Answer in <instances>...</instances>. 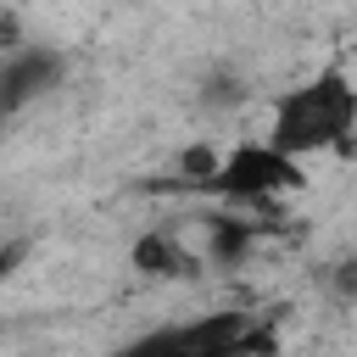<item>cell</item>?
I'll return each mask as SVG.
<instances>
[{
  "mask_svg": "<svg viewBox=\"0 0 357 357\" xmlns=\"http://www.w3.org/2000/svg\"><path fill=\"white\" fill-rule=\"evenodd\" d=\"M61 73H67V61H61L56 50H45V45L11 50V56L0 61V123H6V117H17L22 106L45 100V95L61 84Z\"/></svg>",
  "mask_w": 357,
  "mask_h": 357,
  "instance_id": "cell-4",
  "label": "cell"
},
{
  "mask_svg": "<svg viewBox=\"0 0 357 357\" xmlns=\"http://www.w3.org/2000/svg\"><path fill=\"white\" fill-rule=\"evenodd\" d=\"M340 268H346V273H340V290L351 296V290H357V262H340Z\"/></svg>",
  "mask_w": 357,
  "mask_h": 357,
  "instance_id": "cell-7",
  "label": "cell"
},
{
  "mask_svg": "<svg viewBox=\"0 0 357 357\" xmlns=\"http://www.w3.org/2000/svg\"><path fill=\"white\" fill-rule=\"evenodd\" d=\"M268 145L284 151L290 162L324 156V151H351L357 145V84L340 67H324L284 89L268 117Z\"/></svg>",
  "mask_w": 357,
  "mask_h": 357,
  "instance_id": "cell-1",
  "label": "cell"
},
{
  "mask_svg": "<svg viewBox=\"0 0 357 357\" xmlns=\"http://www.w3.org/2000/svg\"><path fill=\"white\" fill-rule=\"evenodd\" d=\"M273 335L262 324H251L245 312H212L195 324H167L151 329L128 346H117L112 357H268Z\"/></svg>",
  "mask_w": 357,
  "mask_h": 357,
  "instance_id": "cell-2",
  "label": "cell"
},
{
  "mask_svg": "<svg viewBox=\"0 0 357 357\" xmlns=\"http://www.w3.org/2000/svg\"><path fill=\"white\" fill-rule=\"evenodd\" d=\"M251 240H257V229H251L245 218H218V223H212V240H206V257L229 268V262H240V257L251 251Z\"/></svg>",
  "mask_w": 357,
  "mask_h": 357,
  "instance_id": "cell-6",
  "label": "cell"
},
{
  "mask_svg": "<svg viewBox=\"0 0 357 357\" xmlns=\"http://www.w3.org/2000/svg\"><path fill=\"white\" fill-rule=\"evenodd\" d=\"M301 162H290L284 151H273L268 139H251V145H234L229 156H218V167L195 184L206 195H223V201H273L284 190H301Z\"/></svg>",
  "mask_w": 357,
  "mask_h": 357,
  "instance_id": "cell-3",
  "label": "cell"
},
{
  "mask_svg": "<svg viewBox=\"0 0 357 357\" xmlns=\"http://www.w3.org/2000/svg\"><path fill=\"white\" fill-rule=\"evenodd\" d=\"M134 268H145V273H156V279H190V273H201L195 268V257L178 245V240H167V234H145L139 245H134Z\"/></svg>",
  "mask_w": 357,
  "mask_h": 357,
  "instance_id": "cell-5",
  "label": "cell"
}]
</instances>
